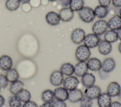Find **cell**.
<instances>
[{
    "label": "cell",
    "instance_id": "cell-1",
    "mask_svg": "<svg viewBox=\"0 0 121 107\" xmlns=\"http://www.w3.org/2000/svg\"><path fill=\"white\" fill-rule=\"evenodd\" d=\"M78 15L80 19L84 23H89L94 21L95 15L94 10L88 7H84L78 11Z\"/></svg>",
    "mask_w": 121,
    "mask_h": 107
},
{
    "label": "cell",
    "instance_id": "cell-2",
    "mask_svg": "<svg viewBox=\"0 0 121 107\" xmlns=\"http://www.w3.org/2000/svg\"><path fill=\"white\" fill-rule=\"evenodd\" d=\"M90 49L85 45H81L78 46L75 51V57L79 61H86L90 56Z\"/></svg>",
    "mask_w": 121,
    "mask_h": 107
},
{
    "label": "cell",
    "instance_id": "cell-3",
    "mask_svg": "<svg viewBox=\"0 0 121 107\" xmlns=\"http://www.w3.org/2000/svg\"><path fill=\"white\" fill-rule=\"evenodd\" d=\"M108 28L107 22L104 20L100 19L95 22L92 26V30L94 34L99 36L105 33Z\"/></svg>",
    "mask_w": 121,
    "mask_h": 107
},
{
    "label": "cell",
    "instance_id": "cell-4",
    "mask_svg": "<svg viewBox=\"0 0 121 107\" xmlns=\"http://www.w3.org/2000/svg\"><path fill=\"white\" fill-rule=\"evenodd\" d=\"M100 41L99 37L94 33H89L86 35L83 41L84 45L89 49L97 46Z\"/></svg>",
    "mask_w": 121,
    "mask_h": 107
},
{
    "label": "cell",
    "instance_id": "cell-5",
    "mask_svg": "<svg viewBox=\"0 0 121 107\" xmlns=\"http://www.w3.org/2000/svg\"><path fill=\"white\" fill-rule=\"evenodd\" d=\"M79 81L77 77L73 76H68L63 80V87L68 91H71L77 88Z\"/></svg>",
    "mask_w": 121,
    "mask_h": 107
},
{
    "label": "cell",
    "instance_id": "cell-6",
    "mask_svg": "<svg viewBox=\"0 0 121 107\" xmlns=\"http://www.w3.org/2000/svg\"><path fill=\"white\" fill-rule=\"evenodd\" d=\"M86 36L85 31L81 28H76L71 34V40L75 44H80L83 42Z\"/></svg>",
    "mask_w": 121,
    "mask_h": 107
},
{
    "label": "cell",
    "instance_id": "cell-7",
    "mask_svg": "<svg viewBox=\"0 0 121 107\" xmlns=\"http://www.w3.org/2000/svg\"><path fill=\"white\" fill-rule=\"evenodd\" d=\"M63 75L60 70H54L50 75V82L53 86H60L63 83Z\"/></svg>",
    "mask_w": 121,
    "mask_h": 107
},
{
    "label": "cell",
    "instance_id": "cell-8",
    "mask_svg": "<svg viewBox=\"0 0 121 107\" xmlns=\"http://www.w3.org/2000/svg\"><path fill=\"white\" fill-rule=\"evenodd\" d=\"M101 93V90L100 88L95 84L86 88L84 91V95L91 99H97Z\"/></svg>",
    "mask_w": 121,
    "mask_h": 107
},
{
    "label": "cell",
    "instance_id": "cell-9",
    "mask_svg": "<svg viewBox=\"0 0 121 107\" xmlns=\"http://www.w3.org/2000/svg\"><path fill=\"white\" fill-rule=\"evenodd\" d=\"M45 20L47 23L51 26L58 25L60 21L59 15L54 11L48 12L45 15Z\"/></svg>",
    "mask_w": 121,
    "mask_h": 107
},
{
    "label": "cell",
    "instance_id": "cell-10",
    "mask_svg": "<svg viewBox=\"0 0 121 107\" xmlns=\"http://www.w3.org/2000/svg\"><path fill=\"white\" fill-rule=\"evenodd\" d=\"M97 104L99 107H109L111 103V97L107 93H101L97 98Z\"/></svg>",
    "mask_w": 121,
    "mask_h": 107
},
{
    "label": "cell",
    "instance_id": "cell-11",
    "mask_svg": "<svg viewBox=\"0 0 121 107\" xmlns=\"http://www.w3.org/2000/svg\"><path fill=\"white\" fill-rule=\"evenodd\" d=\"M59 15L61 21L68 22L73 19L74 12L69 8H63L60 11Z\"/></svg>",
    "mask_w": 121,
    "mask_h": 107
},
{
    "label": "cell",
    "instance_id": "cell-12",
    "mask_svg": "<svg viewBox=\"0 0 121 107\" xmlns=\"http://www.w3.org/2000/svg\"><path fill=\"white\" fill-rule=\"evenodd\" d=\"M121 91L120 84L115 81L111 82L108 85L106 92L111 97H116Z\"/></svg>",
    "mask_w": 121,
    "mask_h": 107
},
{
    "label": "cell",
    "instance_id": "cell-13",
    "mask_svg": "<svg viewBox=\"0 0 121 107\" xmlns=\"http://www.w3.org/2000/svg\"><path fill=\"white\" fill-rule=\"evenodd\" d=\"M88 69L93 71H97L102 69L101 61L95 57L89 58L86 62Z\"/></svg>",
    "mask_w": 121,
    "mask_h": 107
},
{
    "label": "cell",
    "instance_id": "cell-14",
    "mask_svg": "<svg viewBox=\"0 0 121 107\" xmlns=\"http://www.w3.org/2000/svg\"><path fill=\"white\" fill-rule=\"evenodd\" d=\"M13 65L12 58L8 55H3L0 57V68L4 71L11 69Z\"/></svg>",
    "mask_w": 121,
    "mask_h": 107
},
{
    "label": "cell",
    "instance_id": "cell-15",
    "mask_svg": "<svg viewBox=\"0 0 121 107\" xmlns=\"http://www.w3.org/2000/svg\"><path fill=\"white\" fill-rule=\"evenodd\" d=\"M115 66L114 60L111 57H108L105 58L102 63V69L104 72L109 73L114 69Z\"/></svg>",
    "mask_w": 121,
    "mask_h": 107
},
{
    "label": "cell",
    "instance_id": "cell-16",
    "mask_svg": "<svg viewBox=\"0 0 121 107\" xmlns=\"http://www.w3.org/2000/svg\"><path fill=\"white\" fill-rule=\"evenodd\" d=\"M55 98L57 100L65 101L68 99L69 92L64 87H59L53 91Z\"/></svg>",
    "mask_w": 121,
    "mask_h": 107
},
{
    "label": "cell",
    "instance_id": "cell-17",
    "mask_svg": "<svg viewBox=\"0 0 121 107\" xmlns=\"http://www.w3.org/2000/svg\"><path fill=\"white\" fill-rule=\"evenodd\" d=\"M98 50L100 54L104 55L109 54L112 50L111 43L104 40L100 41L98 45Z\"/></svg>",
    "mask_w": 121,
    "mask_h": 107
},
{
    "label": "cell",
    "instance_id": "cell-18",
    "mask_svg": "<svg viewBox=\"0 0 121 107\" xmlns=\"http://www.w3.org/2000/svg\"><path fill=\"white\" fill-rule=\"evenodd\" d=\"M108 27L113 31H118L121 28V17L119 15H115L109 19L107 22Z\"/></svg>",
    "mask_w": 121,
    "mask_h": 107
},
{
    "label": "cell",
    "instance_id": "cell-19",
    "mask_svg": "<svg viewBox=\"0 0 121 107\" xmlns=\"http://www.w3.org/2000/svg\"><path fill=\"white\" fill-rule=\"evenodd\" d=\"M95 76L91 73H86L81 77V83L86 88H88L95 84Z\"/></svg>",
    "mask_w": 121,
    "mask_h": 107
},
{
    "label": "cell",
    "instance_id": "cell-20",
    "mask_svg": "<svg viewBox=\"0 0 121 107\" xmlns=\"http://www.w3.org/2000/svg\"><path fill=\"white\" fill-rule=\"evenodd\" d=\"M83 95L84 94L81 90L76 88L74 90L69 91V92L68 99L72 103H76L79 102Z\"/></svg>",
    "mask_w": 121,
    "mask_h": 107
},
{
    "label": "cell",
    "instance_id": "cell-21",
    "mask_svg": "<svg viewBox=\"0 0 121 107\" xmlns=\"http://www.w3.org/2000/svg\"><path fill=\"white\" fill-rule=\"evenodd\" d=\"M88 69L86 61H79L74 66V74L78 76L82 77L87 72Z\"/></svg>",
    "mask_w": 121,
    "mask_h": 107
},
{
    "label": "cell",
    "instance_id": "cell-22",
    "mask_svg": "<svg viewBox=\"0 0 121 107\" xmlns=\"http://www.w3.org/2000/svg\"><path fill=\"white\" fill-rule=\"evenodd\" d=\"M24 84L20 80H17L11 83L9 86V91L11 93L17 95L22 90L24 89Z\"/></svg>",
    "mask_w": 121,
    "mask_h": 107
},
{
    "label": "cell",
    "instance_id": "cell-23",
    "mask_svg": "<svg viewBox=\"0 0 121 107\" xmlns=\"http://www.w3.org/2000/svg\"><path fill=\"white\" fill-rule=\"evenodd\" d=\"M60 71L63 75L70 76L74 73V66L70 62L63 63L60 68Z\"/></svg>",
    "mask_w": 121,
    "mask_h": 107
},
{
    "label": "cell",
    "instance_id": "cell-24",
    "mask_svg": "<svg viewBox=\"0 0 121 107\" xmlns=\"http://www.w3.org/2000/svg\"><path fill=\"white\" fill-rule=\"evenodd\" d=\"M95 16L100 19L105 18L108 14L109 11L107 7L99 5L96 6L94 10Z\"/></svg>",
    "mask_w": 121,
    "mask_h": 107
},
{
    "label": "cell",
    "instance_id": "cell-25",
    "mask_svg": "<svg viewBox=\"0 0 121 107\" xmlns=\"http://www.w3.org/2000/svg\"><path fill=\"white\" fill-rule=\"evenodd\" d=\"M42 100L44 102L52 103L54 100V95L53 91L50 89H46L43 91L41 95Z\"/></svg>",
    "mask_w": 121,
    "mask_h": 107
},
{
    "label": "cell",
    "instance_id": "cell-26",
    "mask_svg": "<svg viewBox=\"0 0 121 107\" xmlns=\"http://www.w3.org/2000/svg\"><path fill=\"white\" fill-rule=\"evenodd\" d=\"M118 39L117 33L116 31L110 30L107 31L104 34V40L110 43H114Z\"/></svg>",
    "mask_w": 121,
    "mask_h": 107
},
{
    "label": "cell",
    "instance_id": "cell-27",
    "mask_svg": "<svg viewBox=\"0 0 121 107\" xmlns=\"http://www.w3.org/2000/svg\"><path fill=\"white\" fill-rule=\"evenodd\" d=\"M19 73L17 70L13 68L7 71L6 76L8 81L10 83H13L18 80L19 78Z\"/></svg>",
    "mask_w": 121,
    "mask_h": 107
},
{
    "label": "cell",
    "instance_id": "cell-28",
    "mask_svg": "<svg viewBox=\"0 0 121 107\" xmlns=\"http://www.w3.org/2000/svg\"><path fill=\"white\" fill-rule=\"evenodd\" d=\"M20 5L19 0H7L5 3L6 8L10 11L17 10L19 8Z\"/></svg>",
    "mask_w": 121,
    "mask_h": 107
},
{
    "label": "cell",
    "instance_id": "cell-29",
    "mask_svg": "<svg viewBox=\"0 0 121 107\" xmlns=\"http://www.w3.org/2000/svg\"><path fill=\"white\" fill-rule=\"evenodd\" d=\"M84 5V0H71L69 8L73 11H79Z\"/></svg>",
    "mask_w": 121,
    "mask_h": 107
},
{
    "label": "cell",
    "instance_id": "cell-30",
    "mask_svg": "<svg viewBox=\"0 0 121 107\" xmlns=\"http://www.w3.org/2000/svg\"><path fill=\"white\" fill-rule=\"evenodd\" d=\"M17 97L23 102H26L29 100L31 98V94L29 91L23 89L17 95Z\"/></svg>",
    "mask_w": 121,
    "mask_h": 107
},
{
    "label": "cell",
    "instance_id": "cell-31",
    "mask_svg": "<svg viewBox=\"0 0 121 107\" xmlns=\"http://www.w3.org/2000/svg\"><path fill=\"white\" fill-rule=\"evenodd\" d=\"M9 104L10 107H21L22 101L17 95H14L9 98Z\"/></svg>",
    "mask_w": 121,
    "mask_h": 107
},
{
    "label": "cell",
    "instance_id": "cell-32",
    "mask_svg": "<svg viewBox=\"0 0 121 107\" xmlns=\"http://www.w3.org/2000/svg\"><path fill=\"white\" fill-rule=\"evenodd\" d=\"M79 107H92L93 105L92 99H89L85 95L79 100Z\"/></svg>",
    "mask_w": 121,
    "mask_h": 107
},
{
    "label": "cell",
    "instance_id": "cell-33",
    "mask_svg": "<svg viewBox=\"0 0 121 107\" xmlns=\"http://www.w3.org/2000/svg\"><path fill=\"white\" fill-rule=\"evenodd\" d=\"M8 84L9 81H8L6 76L2 74H0V88H6L8 85Z\"/></svg>",
    "mask_w": 121,
    "mask_h": 107
},
{
    "label": "cell",
    "instance_id": "cell-34",
    "mask_svg": "<svg viewBox=\"0 0 121 107\" xmlns=\"http://www.w3.org/2000/svg\"><path fill=\"white\" fill-rule=\"evenodd\" d=\"M53 107H67L66 103L64 101L56 100L53 102Z\"/></svg>",
    "mask_w": 121,
    "mask_h": 107
},
{
    "label": "cell",
    "instance_id": "cell-35",
    "mask_svg": "<svg viewBox=\"0 0 121 107\" xmlns=\"http://www.w3.org/2000/svg\"><path fill=\"white\" fill-rule=\"evenodd\" d=\"M59 4L64 8H67L69 6L71 0H57Z\"/></svg>",
    "mask_w": 121,
    "mask_h": 107
},
{
    "label": "cell",
    "instance_id": "cell-36",
    "mask_svg": "<svg viewBox=\"0 0 121 107\" xmlns=\"http://www.w3.org/2000/svg\"><path fill=\"white\" fill-rule=\"evenodd\" d=\"M22 107H38L37 104L33 101L29 100L27 102H25L23 105Z\"/></svg>",
    "mask_w": 121,
    "mask_h": 107
},
{
    "label": "cell",
    "instance_id": "cell-37",
    "mask_svg": "<svg viewBox=\"0 0 121 107\" xmlns=\"http://www.w3.org/2000/svg\"><path fill=\"white\" fill-rule=\"evenodd\" d=\"M111 2V0H98V2L100 5L105 7H108Z\"/></svg>",
    "mask_w": 121,
    "mask_h": 107
},
{
    "label": "cell",
    "instance_id": "cell-38",
    "mask_svg": "<svg viewBox=\"0 0 121 107\" xmlns=\"http://www.w3.org/2000/svg\"><path fill=\"white\" fill-rule=\"evenodd\" d=\"M29 2L30 5L34 7H38L41 3V0H30Z\"/></svg>",
    "mask_w": 121,
    "mask_h": 107
},
{
    "label": "cell",
    "instance_id": "cell-39",
    "mask_svg": "<svg viewBox=\"0 0 121 107\" xmlns=\"http://www.w3.org/2000/svg\"><path fill=\"white\" fill-rule=\"evenodd\" d=\"M112 5L116 7H121V0H112Z\"/></svg>",
    "mask_w": 121,
    "mask_h": 107
},
{
    "label": "cell",
    "instance_id": "cell-40",
    "mask_svg": "<svg viewBox=\"0 0 121 107\" xmlns=\"http://www.w3.org/2000/svg\"><path fill=\"white\" fill-rule=\"evenodd\" d=\"M109 107H121V102L118 101L112 102Z\"/></svg>",
    "mask_w": 121,
    "mask_h": 107
},
{
    "label": "cell",
    "instance_id": "cell-41",
    "mask_svg": "<svg viewBox=\"0 0 121 107\" xmlns=\"http://www.w3.org/2000/svg\"><path fill=\"white\" fill-rule=\"evenodd\" d=\"M39 107H53V106L52 103L44 102V103L42 104Z\"/></svg>",
    "mask_w": 121,
    "mask_h": 107
},
{
    "label": "cell",
    "instance_id": "cell-42",
    "mask_svg": "<svg viewBox=\"0 0 121 107\" xmlns=\"http://www.w3.org/2000/svg\"><path fill=\"white\" fill-rule=\"evenodd\" d=\"M5 102V99L1 95H0V107H2Z\"/></svg>",
    "mask_w": 121,
    "mask_h": 107
},
{
    "label": "cell",
    "instance_id": "cell-43",
    "mask_svg": "<svg viewBox=\"0 0 121 107\" xmlns=\"http://www.w3.org/2000/svg\"><path fill=\"white\" fill-rule=\"evenodd\" d=\"M118 39H119L121 41V28L117 31Z\"/></svg>",
    "mask_w": 121,
    "mask_h": 107
},
{
    "label": "cell",
    "instance_id": "cell-44",
    "mask_svg": "<svg viewBox=\"0 0 121 107\" xmlns=\"http://www.w3.org/2000/svg\"><path fill=\"white\" fill-rule=\"evenodd\" d=\"M30 0H19L20 3H22V4L28 3L29 2Z\"/></svg>",
    "mask_w": 121,
    "mask_h": 107
},
{
    "label": "cell",
    "instance_id": "cell-45",
    "mask_svg": "<svg viewBox=\"0 0 121 107\" xmlns=\"http://www.w3.org/2000/svg\"><path fill=\"white\" fill-rule=\"evenodd\" d=\"M41 1L43 5H46V4H48V0H42Z\"/></svg>",
    "mask_w": 121,
    "mask_h": 107
},
{
    "label": "cell",
    "instance_id": "cell-46",
    "mask_svg": "<svg viewBox=\"0 0 121 107\" xmlns=\"http://www.w3.org/2000/svg\"><path fill=\"white\" fill-rule=\"evenodd\" d=\"M118 50H119V52L121 54V42L119 44V46H118Z\"/></svg>",
    "mask_w": 121,
    "mask_h": 107
},
{
    "label": "cell",
    "instance_id": "cell-47",
    "mask_svg": "<svg viewBox=\"0 0 121 107\" xmlns=\"http://www.w3.org/2000/svg\"><path fill=\"white\" fill-rule=\"evenodd\" d=\"M118 97V99H120V100L121 101V91L120 92V93L118 94V95L117 96Z\"/></svg>",
    "mask_w": 121,
    "mask_h": 107
},
{
    "label": "cell",
    "instance_id": "cell-48",
    "mask_svg": "<svg viewBox=\"0 0 121 107\" xmlns=\"http://www.w3.org/2000/svg\"><path fill=\"white\" fill-rule=\"evenodd\" d=\"M119 15L121 17V8L120 9V11H119Z\"/></svg>",
    "mask_w": 121,
    "mask_h": 107
},
{
    "label": "cell",
    "instance_id": "cell-49",
    "mask_svg": "<svg viewBox=\"0 0 121 107\" xmlns=\"http://www.w3.org/2000/svg\"><path fill=\"white\" fill-rule=\"evenodd\" d=\"M48 0L49 1H51V2H54V1H55L57 0Z\"/></svg>",
    "mask_w": 121,
    "mask_h": 107
},
{
    "label": "cell",
    "instance_id": "cell-50",
    "mask_svg": "<svg viewBox=\"0 0 121 107\" xmlns=\"http://www.w3.org/2000/svg\"></svg>",
    "mask_w": 121,
    "mask_h": 107
}]
</instances>
